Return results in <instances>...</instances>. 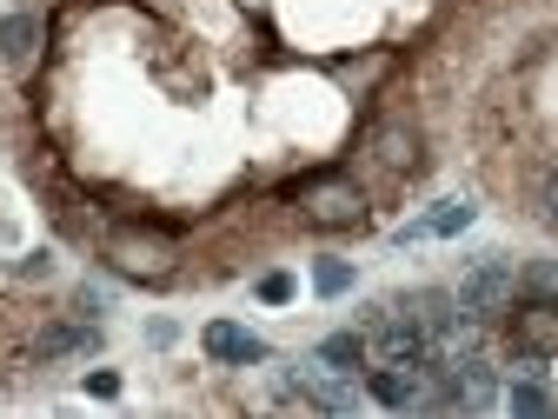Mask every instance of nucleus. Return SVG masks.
I'll return each mask as SVG.
<instances>
[{
  "label": "nucleus",
  "mask_w": 558,
  "mask_h": 419,
  "mask_svg": "<svg viewBox=\"0 0 558 419\" xmlns=\"http://www.w3.org/2000/svg\"><path fill=\"white\" fill-rule=\"evenodd\" d=\"M14 273H21V279H47V273H53V253H47V247H34V253L14 266Z\"/></svg>",
  "instance_id": "17"
},
{
  "label": "nucleus",
  "mask_w": 558,
  "mask_h": 419,
  "mask_svg": "<svg viewBox=\"0 0 558 419\" xmlns=\"http://www.w3.org/2000/svg\"><path fill=\"white\" fill-rule=\"evenodd\" d=\"M259 300H266V307H287V300H293V273H266V279H259Z\"/></svg>",
  "instance_id": "16"
},
{
  "label": "nucleus",
  "mask_w": 558,
  "mask_h": 419,
  "mask_svg": "<svg viewBox=\"0 0 558 419\" xmlns=\"http://www.w3.org/2000/svg\"><path fill=\"white\" fill-rule=\"evenodd\" d=\"M87 346H100V333L87 320H47L34 333V360H66V354H87Z\"/></svg>",
  "instance_id": "9"
},
{
  "label": "nucleus",
  "mask_w": 558,
  "mask_h": 419,
  "mask_svg": "<svg viewBox=\"0 0 558 419\" xmlns=\"http://www.w3.org/2000/svg\"><path fill=\"white\" fill-rule=\"evenodd\" d=\"M532 214H538L545 227H558V173H545V180H538V193H532Z\"/></svg>",
  "instance_id": "15"
},
{
  "label": "nucleus",
  "mask_w": 558,
  "mask_h": 419,
  "mask_svg": "<svg viewBox=\"0 0 558 419\" xmlns=\"http://www.w3.org/2000/svg\"><path fill=\"white\" fill-rule=\"evenodd\" d=\"M313 287H319L326 300H339V294H353V266H345V260H319V266H313Z\"/></svg>",
  "instance_id": "14"
},
{
  "label": "nucleus",
  "mask_w": 558,
  "mask_h": 419,
  "mask_svg": "<svg viewBox=\"0 0 558 419\" xmlns=\"http://www.w3.org/2000/svg\"><path fill=\"white\" fill-rule=\"evenodd\" d=\"M373 160H379L386 173H412V160H418V133H412V127H379V133H373Z\"/></svg>",
  "instance_id": "12"
},
{
  "label": "nucleus",
  "mask_w": 558,
  "mask_h": 419,
  "mask_svg": "<svg viewBox=\"0 0 558 419\" xmlns=\"http://www.w3.org/2000/svg\"><path fill=\"white\" fill-rule=\"evenodd\" d=\"M366 354H373V339L366 333H332V339H319V367H332V373H366Z\"/></svg>",
  "instance_id": "11"
},
{
  "label": "nucleus",
  "mask_w": 558,
  "mask_h": 419,
  "mask_svg": "<svg viewBox=\"0 0 558 419\" xmlns=\"http://www.w3.org/2000/svg\"><path fill=\"white\" fill-rule=\"evenodd\" d=\"M366 393L386 412H446V373H439V360H379L366 373Z\"/></svg>",
  "instance_id": "1"
},
{
  "label": "nucleus",
  "mask_w": 558,
  "mask_h": 419,
  "mask_svg": "<svg viewBox=\"0 0 558 419\" xmlns=\"http://www.w3.org/2000/svg\"><path fill=\"white\" fill-rule=\"evenodd\" d=\"M512 300H519V273H512L506 260H478V266L459 279V307H465L472 320H506Z\"/></svg>",
  "instance_id": "4"
},
{
  "label": "nucleus",
  "mask_w": 558,
  "mask_h": 419,
  "mask_svg": "<svg viewBox=\"0 0 558 419\" xmlns=\"http://www.w3.org/2000/svg\"><path fill=\"white\" fill-rule=\"evenodd\" d=\"M87 393H94V399H113V393H120V373H107V367L87 373Z\"/></svg>",
  "instance_id": "18"
},
{
  "label": "nucleus",
  "mask_w": 558,
  "mask_h": 419,
  "mask_svg": "<svg viewBox=\"0 0 558 419\" xmlns=\"http://www.w3.org/2000/svg\"><path fill=\"white\" fill-rule=\"evenodd\" d=\"M446 412H485L499 406V367L485 354H465V360H446Z\"/></svg>",
  "instance_id": "5"
},
{
  "label": "nucleus",
  "mask_w": 558,
  "mask_h": 419,
  "mask_svg": "<svg viewBox=\"0 0 558 419\" xmlns=\"http://www.w3.org/2000/svg\"><path fill=\"white\" fill-rule=\"evenodd\" d=\"M472 214H478L472 200H439L433 214L418 220V227H405L399 240H452V234H465V227H472Z\"/></svg>",
  "instance_id": "10"
},
{
  "label": "nucleus",
  "mask_w": 558,
  "mask_h": 419,
  "mask_svg": "<svg viewBox=\"0 0 558 419\" xmlns=\"http://www.w3.org/2000/svg\"><path fill=\"white\" fill-rule=\"evenodd\" d=\"M40 40H47V21L40 14H8V21H0V60H8L14 74H27V67H34Z\"/></svg>",
  "instance_id": "8"
},
{
  "label": "nucleus",
  "mask_w": 558,
  "mask_h": 419,
  "mask_svg": "<svg viewBox=\"0 0 558 419\" xmlns=\"http://www.w3.org/2000/svg\"><path fill=\"white\" fill-rule=\"evenodd\" d=\"M300 206L313 227H366V193L345 180V173H319L300 187Z\"/></svg>",
  "instance_id": "3"
},
{
  "label": "nucleus",
  "mask_w": 558,
  "mask_h": 419,
  "mask_svg": "<svg viewBox=\"0 0 558 419\" xmlns=\"http://www.w3.org/2000/svg\"><path fill=\"white\" fill-rule=\"evenodd\" d=\"M512 326V354H525V360H558V300H512V313H506Z\"/></svg>",
  "instance_id": "6"
},
{
  "label": "nucleus",
  "mask_w": 558,
  "mask_h": 419,
  "mask_svg": "<svg viewBox=\"0 0 558 419\" xmlns=\"http://www.w3.org/2000/svg\"><path fill=\"white\" fill-rule=\"evenodd\" d=\"M107 266L120 273V279H167L173 273V240H160V234H147V227H120V234H107Z\"/></svg>",
  "instance_id": "2"
},
{
  "label": "nucleus",
  "mask_w": 558,
  "mask_h": 419,
  "mask_svg": "<svg viewBox=\"0 0 558 419\" xmlns=\"http://www.w3.org/2000/svg\"><path fill=\"white\" fill-rule=\"evenodd\" d=\"M519 300H558V260L519 266Z\"/></svg>",
  "instance_id": "13"
},
{
  "label": "nucleus",
  "mask_w": 558,
  "mask_h": 419,
  "mask_svg": "<svg viewBox=\"0 0 558 419\" xmlns=\"http://www.w3.org/2000/svg\"><path fill=\"white\" fill-rule=\"evenodd\" d=\"M199 339H206V354H214L220 367H259V360H266V339L246 333L240 320H206Z\"/></svg>",
  "instance_id": "7"
}]
</instances>
